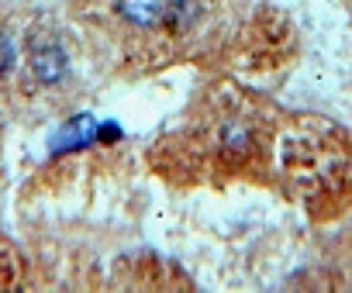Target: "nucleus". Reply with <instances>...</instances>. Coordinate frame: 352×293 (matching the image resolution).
Segmentation results:
<instances>
[{
	"label": "nucleus",
	"mask_w": 352,
	"mask_h": 293,
	"mask_svg": "<svg viewBox=\"0 0 352 293\" xmlns=\"http://www.w3.org/2000/svg\"><path fill=\"white\" fill-rule=\"evenodd\" d=\"M14 59H18V52H14V42H11L4 32H0V76L14 69Z\"/></svg>",
	"instance_id": "nucleus-4"
},
{
	"label": "nucleus",
	"mask_w": 352,
	"mask_h": 293,
	"mask_svg": "<svg viewBox=\"0 0 352 293\" xmlns=\"http://www.w3.org/2000/svg\"><path fill=\"white\" fill-rule=\"evenodd\" d=\"M276 138H280V121L263 100L242 90H221L208 97L190 121L176 128L169 141L155 145L159 149L155 159L176 156V163L162 166L159 173L228 180L266 169L276 149Z\"/></svg>",
	"instance_id": "nucleus-1"
},
{
	"label": "nucleus",
	"mask_w": 352,
	"mask_h": 293,
	"mask_svg": "<svg viewBox=\"0 0 352 293\" xmlns=\"http://www.w3.org/2000/svg\"><path fill=\"white\" fill-rule=\"evenodd\" d=\"M276 166L283 190L311 214H335L352 194V145L349 138L318 117H300L280 128Z\"/></svg>",
	"instance_id": "nucleus-3"
},
{
	"label": "nucleus",
	"mask_w": 352,
	"mask_h": 293,
	"mask_svg": "<svg viewBox=\"0 0 352 293\" xmlns=\"http://www.w3.org/2000/svg\"><path fill=\"white\" fill-rule=\"evenodd\" d=\"M94 25L118 42L124 59L142 69H162L232 25V0H83Z\"/></svg>",
	"instance_id": "nucleus-2"
},
{
	"label": "nucleus",
	"mask_w": 352,
	"mask_h": 293,
	"mask_svg": "<svg viewBox=\"0 0 352 293\" xmlns=\"http://www.w3.org/2000/svg\"><path fill=\"white\" fill-rule=\"evenodd\" d=\"M345 8H349V18H352V0H345Z\"/></svg>",
	"instance_id": "nucleus-5"
}]
</instances>
